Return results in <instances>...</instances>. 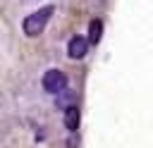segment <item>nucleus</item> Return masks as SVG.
<instances>
[{"instance_id": "nucleus-1", "label": "nucleus", "mask_w": 153, "mask_h": 148, "mask_svg": "<svg viewBox=\"0 0 153 148\" xmlns=\"http://www.w3.org/2000/svg\"><path fill=\"white\" fill-rule=\"evenodd\" d=\"M50 14H53V7H50V5H45V7H41L38 12L29 14V17L24 19V33H26V36H38V33L45 29Z\"/></svg>"}, {"instance_id": "nucleus-2", "label": "nucleus", "mask_w": 153, "mask_h": 148, "mask_svg": "<svg viewBox=\"0 0 153 148\" xmlns=\"http://www.w3.org/2000/svg\"><path fill=\"white\" fill-rule=\"evenodd\" d=\"M65 86H67V76H65L60 69L45 72V76H43V88H45L48 93H60V91H65Z\"/></svg>"}, {"instance_id": "nucleus-3", "label": "nucleus", "mask_w": 153, "mask_h": 148, "mask_svg": "<svg viewBox=\"0 0 153 148\" xmlns=\"http://www.w3.org/2000/svg\"><path fill=\"white\" fill-rule=\"evenodd\" d=\"M86 50H88V38H84V36H74V38L69 41V45H67V55H69L72 60L84 57Z\"/></svg>"}, {"instance_id": "nucleus-4", "label": "nucleus", "mask_w": 153, "mask_h": 148, "mask_svg": "<svg viewBox=\"0 0 153 148\" xmlns=\"http://www.w3.org/2000/svg\"><path fill=\"white\" fill-rule=\"evenodd\" d=\"M79 119H81V117H79V110H76V107H67V110H65V127H67L69 131H74V129L79 127Z\"/></svg>"}, {"instance_id": "nucleus-5", "label": "nucleus", "mask_w": 153, "mask_h": 148, "mask_svg": "<svg viewBox=\"0 0 153 148\" xmlns=\"http://www.w3.org/2000/svg\"><path fill=\"white\" fill-rule=\"evenodd\" d=\"M100 36H103V21H100V19H93V21L88 24V41H91V43H98Z\"/></svg>"}]
</instances>
